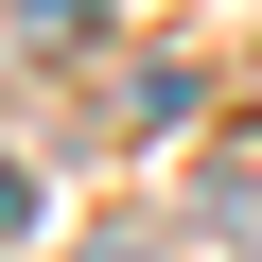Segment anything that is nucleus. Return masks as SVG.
<instances>
[{"label": "nucleus", "instance_id": "obj_1", "mask_svg": "<svg viewBox=\"0 0 262 262\" xmlns=\"http://www.w3.org/2000/svg\"><path fill=\"white\" fill-rule=\"evenodd\" d=\"M18 35H35V53H88V35H105V0H18Z\"/></svg>", "mask_w": 262, "mask_h": 262}, {"label": "nucleus", "instance_id": "obj_2", "mask_svg": "<svg viewBox=\"0 0 262 262\" xmlns=\"http://www.w3.org/2000/svg\"><path fill=\"white\" fill-rule=\"evenodd\" d=\"M18 227H35V175H18V158H0V245H18Z\"/></svg>", "mask_w": 262, "mask_h": 262}, {"label": "nucleus", "instance_id": "obj_3", "mask_svg": "<svg viewBox=\"0 0 262 262\" xmlns=\"http://www.w3.org/2000/svg\"><path fill=\"white\" fill-rule=\"evenodd\" d=\"M88 262H158V245H140V227H88Z\"/></svg>", "mask_w": 262, "mask_h": 262}]
</instances>
